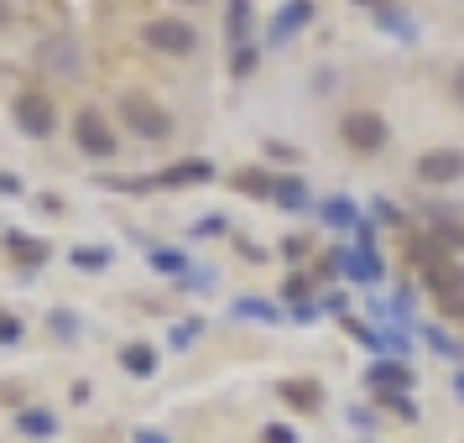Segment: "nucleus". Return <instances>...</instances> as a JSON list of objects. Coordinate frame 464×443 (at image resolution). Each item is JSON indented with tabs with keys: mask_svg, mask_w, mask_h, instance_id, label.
I'll use <instances>...</instances> for the list:
<instances>
[{
	"mask_svg": "<svg viewBox=\"0 0 464 443\" xmlns=\"http://www.w3.org/2000/svg\"><path fill=\"white\" fill-rule=\"evenodd\" d=\"M121 115H126V126L141 136V141H162L172 130L168 110L157 105V100H147V94H121Z\"/></svg>",
	"mask_w": 464,
	"mask_h": 443,
	"instance_id": "1",
	"label": "nucleus"
},
{
	"mask_svg": "<svg viewBox=\"0 0 464 443\" xmlns=\"http://www.w3.org/2000/svg\"><path fill=\"white\" fill-rule=\"evenodd\" d=\"M141 37H147V47H157V53H168V58H188L193 47H198V32H193L188 22H178V16L147 22V26H141Z\"/></svg>",
	"mask_w": 464,
	"mask_h": 443,
	"instance_id": "2",
	"label": "nucleus"
},
{
	"mask_svg": "<svg viewBox=\"0 0 464 443\" xmlns=\"http://www.w3.org/2000/svg\"><path fill=\"white\" fill-rule=\"evenodd\" d=\"M339 136H344L355 151H365V157H371V151L386 147V120H381L376 110H350V115L339 120Z\"/></svg>",
	"mask_w": 464,
	"mask_h": 443,
	"instance_id": "3",
	"label": "nucleus"
},
{
	"mask_svg": "<svg viewBox=\"0 0 464 443\" xmlns=\"http://www.w3.org/2000/svg\"><path fill=\"white\" fill-rule=\"evenodd\" d=\"M73 141H79V151H89V157H115V130H110V120L100 115V110H79V120H73Z\"/></svg>",
	"mask_w": 464,
	"mask_h": 443,
	"instance_id": "4",
	"label": "nucleus"
},
{
	"mask_svg": "<svg viewBox=\"0 0 464 443\" xmlns=\"http://www.w3.org/2000/svg\"><path fill=\"white\" fill-rule=\"evenodd\" d=\"M454 178H464V151L459 147H433V151L418 157V183L443 188V183H454Z\"/></svg>",
	"mask_w": 464,
	"mask_h": 443,
	"instance_id": "5",
	"label": "nucleus"
},
{
	"mask_svg": "<svg viewBox=\"0 0 464 443\" xmlns=\"http://www.w3.org/2000/svg\"><path fill=\"white\" fill-rule=\"evenodd\" d=\"M314 22V0H287L282 11L272 16V32H266V43H287L293 32H303V26Z\"/></svg>",
	"mask_w": 464,
	"mask_h": 443,
	"instance_id": "6",
	"label": "nucleus"
},
{
	"mask_svg": "<svg viewBox=\"0 0 464 443\" xmlns=\"http://www.w3.org/2000/svg\"><path fill=\"white\" fill-rule=\"evenodd\" d=\"M16 126L26 136H53V105H47L43 94H22L16 100Z\"/></svg>",
	"mask_w": 464,
	"mask_h": 443,
	"instance_id": "7",
	"label": "nucleus"
},
{
	"mask_svg": "<svg viewBox=\"0 0 464 443\" xmlns=\"http://www.w3.org/2000/svg\"><path fill=\"white\" fill-rule=\"evenodd\" d=\"M365 380H371V391H401V386H412V365H401V360H376V365L365 371Z\"/></svg>",
	"mask_w": 464,
	"mask_h": 443,
	"instance_id": "8",
	"label": "nucleus"
},
{
	"mask_svg": "<svg viewBox=\"0 0 464 443\" xmlns=\"http://www.w3.org/2000/svg\"><path fill=\"white\" fill-rule=\"evenodd\" d=\"M376 22L386 26V32H392L397 43H412V37H418V22H412L407 11H397L392 0H381V5H376Z\"/></svg>",
	"mask_w": 464,
	"mask_h": 443,
	"instance_id": "9",
	"label": "nucleus"
},
{
	"mask_svg": "<svg viewBox=\"0 0 464 443\" xmlns=\"http://www.w3.org/2000/svg\"><path fill=\"white\" fill-rule=\"evenodd\" d=\"M235 318H251V323H282V308L266 303V297H235Z\"/></svg>",
	"mask_w": 464,
	"mask_h": 443,
	"instance_id": "10",
	"label": "nucleus"
},
{
	"mask_svg": "<svg viewBox=\"0 0 464 443\" xmlns=\"http://www.w3.org/2000/svg\"><path fill=\"white\" fill-rule=\"evenodd\" d=\"M121 365H126L130 376H151V371H157V350H151V344H126V350H121Z\"/></svg>",
	"mask_w": 464,
	"mask_h": 443,
	"instance_id": "11",
	"label": "nucleus"
},
{
	"mask_svg": "<svg viewBox=\"0 0 464 443\" xmlns=\"http://www.w3.org/2000/svg\"><path fill=\"white\" fill-rule=\"evenodd\" d=\"M43 63H53V73L73 79V73H79V53H73L68 43H47V47H43Z\"/></svg>",
	"mask_w": 464,
	"mask_h": 443,
	"instance_id": "12",
	"label": "nucleus"
},
{
	"mask_svg": "<svg viewBox=\"0 0 464 443\" xmlns=\"http://www.w3.org/2000/svg\"><path fill=\"white\" fill-rule=\"evenodd\" d=\"M214 168L204 162V157H193V162H178L172 172H162V183H209Z\"/></svg>",
	"mask_w": 464,
	"mask_h": 443,
	"instance_id": "13",
	"label": "nucleus"
},
{
	"mask_svg": "<svg viewBox=\"0 0 464 443\" xmlns=\"http://www.w3.org/2000/svg\"><path fill=\"white\" fill-rule=\"evenodd\" d=\"M16 422H22V433H32V438H53V433H58V418H53L47 407H37V412L26 407V412H22Z\"/></svg>",
	"mask_w": 464,
	"mask_h": 443,
	"instance_id": "14",
	"label": "nucleus"
},
{
	"mask_svg": "<svg viewBox=\"0 0 464 443\" xmlns=\"http://www.w3.org/2000/svg\"><path fill=\"white\" fill-rule=\"evenodd\" d=\"M272 204H282V209H308V188H303L297 178H276Z\"/></svg>",
	"mask_w": 464,
	"mask_h": 443,
	"instance_id": "15",
	"label": "nucleus"
},
{
	"mask_svg": "<svg viewBox=\"0 0 464 443\" xmlns=\"http://www.w3.org/2000/svg\"><path fill=\"white\" fill-rule=\"evenodd\" d=\"M324 225H329V230H350V225H360L355 204H350V198H329V204H324Z\"/></svg>",
	"mask_w": 464,
	"mask_h": 443,
	"instance_id": "16",
	"label": "nucleus"
},
{
	"mask_svg": "<svg viewBox=\"0 0 464 443\" xmlns=\"http://www.w3.org/2000/svg\"><path fill=\"white\" fill-rule=\"evenodd\" d=\"M282 397L297 401L303 412H318V386L314 380H282Z\"/></svg>",
	"mask_w": 464,
	"mask_h": 443,
	"instance_id": "17",
	"label": "nucleus"
},
{
	"mask_svg": "<svg viewBox=\"0 0 464 443\" xmlns=\"http://www.w3.org/2000/svg\"><path fill=\"white\" fill-rule=\"evenodd\" d=\"M225 16H230V37L235 43H246V37H251V5H246V0H230Z\"/></svg>",
	"mask_w": 464,
	"mask_h": 443,
	"instance_id": "18",
	"label": "nucleus"
},
{
	"mask_svg": "<svg viewBox=\"0 0 464 443\" xmlns=\"http://www.w3.org/2000/svg\"><path fill=\"white\" fill-rule=\"evenodd\" d=\"M235 183H240V193H256V198H272L276 193V178H266V172H240Z\"/></svg>",
	"mask_w": 464,
	"mask_h": 443,
	"instance_id": "19",
	"label": "nucleus"
},
{
	"mask_svg": "<svg viewBox=\"0 0 464 443\" xmlns=\"http://www.w3.org/2000/svg\"><path fill=\"white\" fill-rule=\"evenodd\" d=\"M151 266L168 276H188V261H183V251H151Z\"/></svg>",
	"mask_w": 464,
	"mask_h": 443,
	"instance_id": "20",
	"label": "nucleus"
},
{
	"mask_svg": "<svg viewBox=\"0 0 464 443\" xmlns=\"http://www.w3.org/2000/svg\"><path fill=\"white\" fill-rule=\"evenodd\" d=\"M11 240V251L22 255V261H47V246L43 240H26V235H5Z\"/></svg>",
	"mask_w": 464,
	"mask_h": 443,
	"instance_id": "21",
	"label": "nucleus"
},
{
	"mask_svg": "<svg viewBox=\"0 0 464 443\" xmlns=\"http://www.w3.org/2000/svg\"><path fill=\"white\" fill-rule=\"evenodd\" d=\"M376 397L386 401L397 418H418V401H412V397H401V391H376Z\"/></svg>",
	"mask_w": 464,
	"mask_h": 443,
	"instance_id": "22",
	"label": "nucleus"
},
{
	"mask_svg": "<svg viewBox=\"0 0 464 443\" xmlns=\"http://www.w3.org/2000/svg\"><path fill=\"white\" fill-rule=\"evenodd\" d=\"M198 334H204V323H198V318H183V329H172V344H178V350H188Z\"/></svg>",
	"mask_w": 464,
	"mask_h": 443,
	"instance_id": "23",
	"label": "nucleus"
},
{
	"mask_svg": "<svg viewBox=\"0 0 464 443\" xmlns=\"http://www.w3.org/2000/svg\"><path fill=\"white\" fill-rule=\"evenodd\" d=\"M256 73V47H235V79Z\"/></svg>",
	"mask_w": 464,
	"mask_h": 443,
	"instance_id": "24",
	"label": "nucleus"
},
{
	"mask_svg": "<svg viewBox=\"0 0 464 443\" xmlns=\"http://www.w3.org/2000/svg\"><path fill=\"white\" fill-rule=\"evenodd\" d=\"M16 339H22V318L0 313V344H16Z\"/></svg>",
	"mask_w": 464,
	"mask_h": 443,
	"instance_id": "25",
	"label": "nucleus"
},
{
	"mask_svg": "<svg viewBox=\"0 0 464 443\" xmlns=\"http://www.w3.org/2000/svg\"><path fill=\"white\" fill-rule=\"evenodd\" d=\"M282 297H287V303H303V297H308V276H287Z\"/></svg>",
	"mask_w": 464,
	"mask_h": 443,
	"instance_id": "26",
	"label": "nucleus"
},
{
	"mask_svg": "<svg viewBox=\"0 0 464 443\" xmlns=\"http://www.w3.org/2000/svg\"><path fill=\"white\" fill-rule=\"evenodd\" d=\"M53 329H58V334H63V339H73V334H79V318H73V313H63V308H58V313H53Z\"/></svg>",
	"mask_w": 464,
	"mask_h": 443,
	"instance_id": "27",
	"label": "nucleus"
},
{
	"mask_svg": "<svg viewBox=\"0 0 464 443\" xmlns=\"http://www.w3.org/2000/svg\"><path fill=\"white\" fill-rule=\"evenodd\" d=\"M261 443H297V433L293 428H282V422H272V428L261 433Z\"/></svg>",
	"mask_w": 464,
	"mask_h": 443,
	"instance_id": "28",
	"label": "nucleus"
},
{
	"mask_svg": "<svg viewBox=\"0 0 464 443\" xmlns=\"http://www.w3.org/2000/svg\"><path fill=\"white\" fill-rule=\"evenodd\" d=\"M73 266H105V251H73Z\"/></svg>",
	"mask_w": 464,
	"mask_h": 443,
	"instance_id": "29",
	"label": "nucleus"
},
{
	"mask_svg": "<svg viewBox=\"0 0 464 443\" xmlns=\"http://www.w3.org/2000/svg\"><path fill=\"white\" fill-rule=\"evenodd\" d=\"M225 230V219H219V214H214V219H198V225H193V235H219Z\"/></svg>",
	"mask_w": 464,
	"mask_h": 443,
	"instance_id": "30",
	"label": "nucleus"
},
{
	"mask_svg": "<svg viewBox=\"0 0 464 443\" xmlns=\"http://www.w3.org/2000/svg\"><path fill=\"white\" fill-rule=\"evenodd\" d=\"M136 443H172L168 433H157V428H136Z\"/></svg>",
	"mask_w": 464,
	"mask_h": 443,
	"instance_id": "31",
	"label": "nucleus"
},
{
	"mask_svg": "<svg viewBox=\"0 0 464 443\" xmlns=\"http://www.w3.org/2000/svg\"><path fill=\"white\" fill-rule=\"evenodd\" d=\"M293 318H297V323H314L318 308H314V303H297V313H293Z\"/></svg>",
	"mask_w": 464,
	"mask_h": 443,
	"instance_id": "32",
	"label": "nucleus"
},
{
	"mask_svg": "<svg viewBox=\"0 0 464 443\" xmlns=\"http://www.w3.org/2000/svg\"><path fill=\"white\" fill-rule=\"evenodd\" d=\"M454 100H459V105H464V68H459V73H454Z\"/></svg>",
	"mask_w": 464,
	"mask_h": 443,
	"instance_id": "33",
	"label": "nucleus"
},
{
	"mask_svg": "<svg viewBox=\"0 0 464 443\" xmlns=\"http://www.w3.org/2000/svg\"><path fill=\"white\" fill-rule=\"evenodd\" d=\"M454 391H459V397H464V371H454Z\"/></svg>",
	"mask_w": 464,
	"mask_h": 443,
	"instance_id": "34",
	"label": "nucleus"
},
{
	"mask_svg": "<svg viewBox=\"0 0 464 443\" xmlns=\"http://www.w3.org/2000/svg\"><path fill=\"white\" fill-rule=\"evenodd\" d=\"M459 318H464V308H459Z\"/></svg>",
	"mask_w": 464,
	"mask_h": 443,
	"instance_id": "35",
	"label": "nucleus"
}]
</instances>
